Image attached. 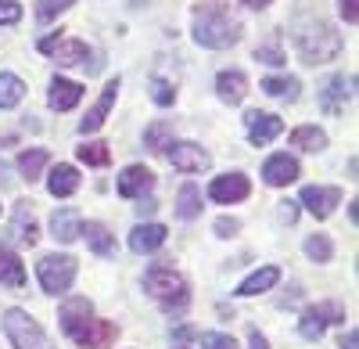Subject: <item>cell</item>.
<instances>
[{
  "mask_svg": "<svg viewBox=\"0 0 359 349\" xmlns=\"http://www.w3.org/2000/svg\"><path fill=\"white\" fill-rule=\"evenodd\" d=\"M298 202H302V206H306L316 220H327V216L338 209L341 191H338V187H316V184H313V187L302 191V198H298Z\"/></svg>",
  "mask_w": 359,
  "mask_h": 349,
  "instance_id": "11",
  "label": "cell"
},
{
  "mask_svg": "<svg viewBox=\"0 0 359 349\" xmlns=\"http://www.w3.org/2000/svg\"><path fill=\"white\" fill-rule=\"evenodd\" d=\"M50 108L54 112H69V108H76L79 101H83V86L79 83H72V79H54L50 83Z\"/></svg>",
  "mask_w": 359,
  "mask_h": 349,
  "instance_id": "16",
  "label": "cell"
},
{
  "mask_svg": "<svg viewBox=\"0 0 359 349\" xmlns=\"http://www.w3.org/2000/svg\"><path fill=\"white\" fill-rule=\"evenodd\" d=\"M252 349H269V345H266V338H262L259 331H252Z\"/></svg>",
  "mask_w": 359,
  "mask_h": 349,
  "instance_id": "42",
  "label": "cell"
},
{
  "mask_svg": "<svg viewBox=\"0 0 359 349\" xmlns=\"http://www.w3.org/2000/svg\"><path fill=\"white\" fill-rule=\"evenodd\" d=\"M306 256L316 259V263H327V259H334V245H331V238H327V235H313V238H306Z\"/></svg>",
  "mask_w": 359,
  "mask_h": 349,
  "instance_id": "31",
  "label": "cell"
},
{
  "mask_svg": "<svg viewBox=\"0 0 359 349\" xmlns=\"http://www.w3.org/2000/svg\"><path fill=\"white\" fill-rule=\"evenodd\" d=\"M115 335H118V328L108 324V321H97V317H86V321L72 331V338H76L79 345H90V349H104V345H111Z\"/></svg>",
  "mask_w": 359,
  "mask_h": 349,
  "instance_id": "10",
  "label": "cell"
},
{
  "mask_svg": "<svg viewBox=\"0 0 359 349\" xmlns=\"http://www.w3.org/2000/svg\"><path fill=\"white\" fill-rule=\"evenodd\" d=\"M36 277L43 284V292L62 296V292H69L72 281H76V259L72 256H43L40 267H36Z\"/></svg>",
  "mask_w": 359,
  "mask_h": 349,
  "instance_id": "5",
  "label": "cell"
},
{
  "mask_svg": "<svg viewBox=\"0 0 359 349\" xmlns=\"http://www.w3.org/2000/svg\"><path fill=\"white\" fill-rule=\"evenodd\" d=\"M352 86H355L352 76H331V79L320 86V108L327 115H338L345 108V101H352V94H355Z\"/></svg>",
  "mask_w": 359,
  "mask_h": 349,
  "instance_id": "8",
  "label": "cell"
},
{
  "mask_svg": "<svg viewBox=\"0 0 359 349\" xmlns=\"http://www.w3.org/2000/svg\"><path fill=\"white\" fill-rule=\"evenodd\" d=\"M4 331H8V338L15 342V349H50L43 328H40L25 310H8V313H4Z\"/></svg>",
  "mask_w": 359,
  "mask_h": 349,
  "instance_id": "4",
  "label": "cell"
},
{
  "mask_svg": "<svg viewBox=\"0 0 359 349\" xmlns=\"http://www.w3.org/2000/svg\"><path fill=\"white\" fill-rule=\"evenodd\" d=\"M245 4H248V8H255V11H262V8L273 4V0H245Z\"/></svg>",
  "mask_w": 359,
  "mask_h": 349,
  "instance_id": "43",
  "label": "cell"
},
{
  "mask_svg": "<svg viewBox=\"0 0 359 349\" xmlns=\"http://www.w3.org/2000/svg\"><path fill=\"white\" fill-rule=\"evenodd\" d=\"M79 235L86 238V245L94 249L97 256H115V238H111V230L104 227V223H86V227H79Z\"/></svg>",
  "mask_w": 359,
  "mask_h": 349,
  "instance_id": "22",
  "label": "cell"
},
{
  "mask_svg": "<svg viewBox=\"0 0 359 349\" xmlns=\"http://www.w3.org/2000/svg\"><path fill=\"white\" fill-rule=\"evenodd\" d=\"M43 166H47V152H43V148H33V152H22V155H18V169H22V177H25L29 184L40 180Z\"/></svg>",
  "mask_w": 359,
  "mask_h": 349,
  "instance_id": "29",
  "label": "cell"
},
{
  "mask_svg": "<svg viewBox=\"0 0 359 349\" xmlns=\"http://www.w3.org/2000/svg\"><path fill=\"white\" fill-rule=\"evenodd\" d=\"M176 213H180V220H194V216L201 213V191H198L194 184L180 187V195H176Z\"/></svg>",
  "mask_w": 359,
  "mask_h": 349,
  "instance_id": "27",
  "label": "cell"
},
{
  "mask_svg": "<svg viewBox=\"0 0 359 349\" xmlns=\"http://www.w3.org/2000/svg\"><path fill=\"white\" fill-rule=\"evenodd\" d=\"M165 155H169V162H172L180 173H201V169H208V162H212L201 144H191V140H180V144L169 140Z\"/></svg>",
  "mask_w": 359,
  "mask_h": 349,
  "instance_id": "7",
  "label": "cell"
},
{
  "mask_svg": "<svg viewBox=\"0 0 359 349\" xmlns=\"http://www.w3.org/2000/svg\"><path fill=\"white\" fill-rule=\"evenodd\" d=\"M294 47L298 54H302V62L309 65H320V62H331V58H338L341 51V33L323 22V18H313V22H302L294 29Z\"/></svg>",
  "mask_w": 359,
  "mask_h": 349,
  "instance_id": "1",
  "label": "cell"
},
{
  "mask_svg": "<svg viewBox=\"0 0 359 349\" xmlns=\"http://www.w3.org/2000/svg\"><path fill=\"white\" fill-rule=\"evenodd\" d=\"M248 191H252V184H248L245 173H226V177H216L212 187H208L212 202H219V206H230V202H245Z\"/></svg>",
  "mask_w": 359,
  "mask_h": 349,
  "instance_id": "9",
  "label": "cell"
},
{
  "mask_svg": "<svg viewBox=\"0 0 359 349\" xmlns=\"http://www.w3.org/2000/svg\"><path fill=\"white\" fill-rule=\"evenodd\" d=\"M216 94H219L226 105H241L245 94H248L245 72H219V76H216Z\"/></svg>",
  "mask_w": 359,
  "mask_h": 349,
  "instance_id": "18",
  "label": "cell"
},
{
  "mask_svg": "<svg viewBox=\"0 0 359 349\" xmlns=\"http://www.w3.org/2000/svg\"><path fill=\"white\" fill-rule=\"evenodd\" d=\"M0 284L4 288H22L25 284V270H22V259L0 242Z\"/></svg>",
  "mask_w": 359,
  "mask_h": 349,
  "instance_id": "20",
  "label": "cell"
},
{
  "mask_svg": "<svg viewBox=\"0 0 359 349\" xmlns=\"http://www.w3.org/2000/svg\"><path fill=\"white\" fill-rule=\"evenodd\" d=\"M79 159L86 162V166H108V148L104 144H79Z\"/></svg>",
  "mask_w": 359,
  "mask_h": 349,
  "instance_id": "33",
  "label": "cell"
},
{
  "mask_svg": "<svg viewBox=\"0 0 359 349\" xmlns=\"http://www.w3.org/2000/svg\"><path fill=\"white\" fill-rule=\"evenodd\" d=\"M338 321H345V310L334 306V303H320V306H309V310L302 313V321H298V331H302L306 342H316V338L323 335L327 324H338Z\"/></svg>",
  "mask_w": 359,
  "mask_h": 349,
  "instance_id": "6",
  "label": "cell"
},
{
  "mask_svg": "<svg viewBox=\"0 0 359 349\" xmlns=\"http://www.w3.org/2000/svg\"><path fill=\"white\" fill-rule=\"evenodd\" d=\"M50 54H54V62H57V65H79L90 51H86L83 40H57V44L50 47Z\"/></svg>",
  "mask_w": 359,
  "mask_h": 349,
  "instance_id": "24",
  "label": "cell"
},
{
  "mask_svg": "<svg viewBox=\"0 0 359 349\" xmlns=\"http://www.w3.org/2000/svg\"><path fill=\"white\" fill-rule=\"evenodd\" d=\"M180 349H187V345H180Z\"/></svg>",
  "mask_w": 359,
  "mask_h": 349,
  "instance_id": "44",
  "label": "cell"
},
{
  "mask_svg": "<svg viewBox=\"0 0 359 349\" xmlns=\"http://www.w3.org/2000/svg\"><path fill=\"white\" fill-rule=\"evenodd\" d=\"M169 133H172V123H169V119H162V123H151V126L144 130V144H147V148H155V152H162Z\"/></svg>",
  "mask_w": 359,
  "mask_h": 349,
  "instance_id": "32",
  "label": "cell"
},
{
  "mask_svg": "<svg viewBox=\"0 0 359 349\" xmlns=\"http://www.w3.org/2000/svg\"><path fill=\"white\" fill-rule=\"evenodd\" d=\"M338 11H341V18H345L348 25H355V18H359V8H355V0H338Z\"/></svg>",
  "mask_w": 359,
  "mask_h": 349,
  "instance_id": "39",
  "label": "cell"
},
{
  "mask_svg": "<svg viewBox=\"0 0 359 349\" xmlns=\"http://www.w3.org/2000/svg\"><path fill=\"white\" fill-rule=\"evenodd\" d=\"M355 342H359V335H355V328H352L348 335H341V342H338V345H341V349H355Z\"/></svg>",
  "mask_w": 359,
  "mask_h": 349,
  "instance_id": "41",
  "label": "cell"
},
{
  "mask_svg": "<svg viewBox=\"0 0 359 349\" xmlns=\"http://www.w3.org/2000/svg\"><path fill=\"white\" fill-rule=\"evenodd\" d=\"M245 126H248L252 144H269L273 137H280V130H284L280 115H273V112H248L245 115Z\"/></svg>",
  "mask_w": 359,
  "mask_h": 349,
  "instance_id": "12",
  "label": "cell"
},
{
  "mask_svg": "<svg viewBox=\"0 0 359 349\" xmlns=\"http://www.w3.org/2000/svg\"><path fill=\"white\" fill-rule=\"evenodd\" d=\"M255 58H259V62H269V65H284V51H280V44H266V47H259Z\"/></svg>",
  "mask_w": 359,
  "mask_h": 349,
  "instance_id": "37",
  "label": "cell"
},
{
  "mask_svg": "<svg viewBox=\"0 0 359 349\" xmlns=\"http://www.w3.org/2000/svg\"><path fill=\"white\" fill-rule=\"evenodd\" d=\"M155 187V173L147 166H126L118 173V195L123 198H144V191Z\"/></svg>",
  "mask_w": 359,
  "mask_h": 349,
  "instance_id": "13",
  "label": "cell"
},
{
  "mask_svg": "<svg viewBox=\"0 0 359 349\" xmlns=\"http://www.w3.org/2000/svg\"><path fill=\"white\" fill-rule=\"evenodd\" d=\"M72 8V0H40L36 4V18L40 22H54L62 11H69Z\"/></svg>",
  "mask_w": 359,
  "mask_h": 349,
  "instance_id": "34",
  "label": "cell"
},
{
  "mask_svg": "<svg viewBox=\"0 0 359 349\" xmlns=\"http://www.w3.org/2000/svg\"><path fill=\"white\" fill-rule=\"evenodd\" d=\"M165 235H169V230L162 223H140L133 235H130V249L133 252H155L165 242Z\"/></svg>",
  "mask_w": 359,
  "mask_h": 349,
  "instance_id": "19",
  "label": "cell"
},
{
  "mask_svg": "<svg viewBox=\"0 0 359 349\" xmlns=\"http://www.w3.org/2000/svg\"><path fill=\"white\" fill-rule=\"evenodd\" d=\"M280 281V270L277 267H262V270H255L248 281H241V288H233L237 296H262V292H269Z\"/></svg>",
  "mask_w": 359,
  "mask_h": 349,
  "instance_id": "23",
  "label": "cell"
},
{
  "mask_svg": "<svg viewBox=\"0 0 359 349\" xmlns=\"http://www.w3.org/2000/svg\"><path fill=\"white\" fill-rule=\"evenodd\" d=\"M262 91H266L269 98H287V101H294V98H298V79H294V76H269V79H262Z\"/></svg>",
  "mask_w": 359,
  "mask_h": 349,
  "instance_id": "30",
  "label": "cell"
},
{
  "mask_svg": "<svg viewBox=\"0 0 359 349\" xmlns=\"http://www.w3.org/2000/svg\"><path fill=\"white\" fill-rule=\"evenodd\" d=\"M25 98V83L11 72H0V108H15Z\"/></svg>",
  "mask_w": 359,
  "mask_h": 349,
  "instance_id": "28",
  "label": "cell"
},
{
  "mask_svg": "<svg viewBox=\"0 0 359 349\" xmlns=\"http://www.w3.org/2000/svg\"><path fill=\"white\" fill-rule=\"evenodd\" d=\"M201 345H205V349H237V342H233L230 335H219V331L201 335Z\"/></svg>",
  "mask_w": 359,
  "mask_h": 349,
  "instance_id": "36",
  "label": "cell"
},
{
  "mask_svg": "<svg viewBox=\"0 0 359 349\" xmlns=\"http://www.w3.org/2000/svg\"><path fill=\"white\" fill-rule=\"evenodd\" d=\"M194 40L201 47H212V51L233 47L241 40V22L233 15H226L223 8H198L194 11Z\"/></svg>",
  "mask_w": 359,
  "mask_h": 349,
  "instance_id": "2",
  "label": "cell"
},
{
  "mask_svg": "<svg viewBox=\"0 0 359 349\" xmlns=\"http://www.w3.org/2000/svg\"><path fill=\"white\" fill-rule=\"evenodd\" d=\"M144 288L151 292L162 306H187V299H191V292H187V281H184V274H176L172 267H151L147 270V277H144Z\"/></svg>",
  "mask_w": 359,
  "mask_h": 349,
  "instance_id": "3",
  "label": "cell"
},
{
  "mask_svg": "<svg viewBox=\"0 0 359 349\" xmlns=\"http://www.w3.org/2000/svg\"><path fill=\"white\" fill-rule=\"evenodd\" d=\"M22 18V8L11 4V0H0V25H15Z\"/></svg>",
  "mask_w": 359,
  "mask_h": 349,
  "instance_id": "38",
  "label": "cell"
},
{
  "mask_svg": "<svg viewBox=\"0 0 359 349\" xmlns=\"http://www.w3.org/2000/svg\"><path fill=\"white\" fill-rule=\"evenodd\" d=\"M291 144H294V148H302V152H323L327 148V133L320 126H298L291 133Z\"/></svg>",
  "mask_w": 359,
  "mask_h": 349,
  "instance_id": "26",
  "label": "cell"
},
{
  "mask_svg": "<svg viewBox=\"0 0 359 349\" xmlns=\"http://www.w3.org/2000/svg\"><path fill=\"white\" fill-rule=\"evenodd\" d=\"M216 235H219V238L237 235V220H216Z\"/></svg>",
  "mask_w": 359,
  "mask_h": 349,
  "instance_id": "40",
  "label": "cell"
},
{
  "mask_svg": "<svg viewBox=\"0 0 359 349\" xmlns=\"http://www.w3.org/2000/svg\"><path fill=\"white\" fill-rule=\"evenodd\" d=\"M47 187H50V195L54 198H69L76 187H79V173H76V166H69V162H62L57 169H50V177H47Z\"/></svg>",
  "mask_w": 359,
  "mask_h": 349,
  "instance_id": "21",
  "label": "cell"
},
{
  "mask_svg": "<svg viewBox=\"0 0 359 349\" xmlns=\"http://www.w3.org/2000/svg\"><path fill=\"white\" fill-rule=\"evenodd\" d=\"M79 213L76 209H57L54 216H50V235H54V242H62V245H72L76 238H79Z\"/></svg>",
  "mask_w": 359,
  "mask_h": 349,
  "instance_id": "17",
  "label": "cell"
},
{
  "mask_svg": "<svg viewBox=\"0 0 359 349\" xmlns=\"http://www.w3.org/2000/svg\"><path fill=\"white\" fill-rule=\"evenodd\" d=\"M115 94H118V79H111V83L104 86V94L97 98V105L83 115V123H79V130H83V133H94V130H101V126H104L108 112H111V105H115Z\"/></svg>",
  "mask_w": 359,
  "mask_h": 349,
  "instance_id": "15",
  "label": "cell"
},
{
  "mask_svg": "<svg viewBox=\"0 0 359 349\" xmlns=\"http://www.w3.org/2000/svg\"><path fill=\"white\" fill-rule=\"evenodd\" d=\"M151 98H155V101L165 108V105H172V101H176V86L155 76V79H151Z\"/></svg>",
  "mask_w": 359,
  "mask_h": 349,
  "instance_id": "35",
  "label": "cell"
},
{
  "mask_svg": "<svg viewBox=\"0 0 359 349\" xmlns=\"http://www.w3.org/2000/svg\"><path fill=\"white\" fill-rule=\"evenodd\" d=\"M262 180L269 187H287L291 180H298V162L291 155H269L262 166Z\"/></svg>",
  "mask_w": 359,
  "mask_h": 349,
  "instance_id": "14",
  "label": "cell"
},
{
  "mask_svg": "<svg viewBox=\"0 0 359 349\" xmlns=\"http://www.w3.org/2000/svg\"><path fill=\"white\" fill-rule=\"evenodd\" d=\"M90 313H94L90 299H72V303H65V306H62V328H65V335H72Z\"/></svg>",
  "mask_w": 359,
  "mask_h": 349,
  "instance_id": "25",
  "label": "cell"
}]
</instances>
